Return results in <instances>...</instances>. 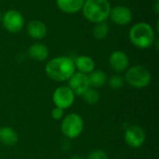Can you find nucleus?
<instances>
[{
    "mask_svg": "<svg viewBox=\"0 0 159 159\" xmlns=\"http://www.w3.org/2000/svg\"><path fill=\"white\" fill-rule=\"evenodd\" d=\"M47 75L57 82L67 81L75 74V66L74 60L67 56H59L51 59L46 64Z\"/></svg>",
    "mask_w": 159,
    "mask_h": 159,
    "instance_id": "obj_1",
    "label": "nucleus"
},
{
    "mask_svg": "<svg viewBox=\"0 0 159 159\" xmlns=\"http://www.w3.org/2000/svg\"><path fill=\"white\" fill-rule=\"evenodd\" d=\"M129 39L134 47L141 49H146L154 45L156 41V33L149 23L140 21L130 27Z\"/></svg>",
    "mask_w": 159,
    "mask_h": 159,
    "instance_id": "obj_2",
    "label": "nucleus"
},
{
    "mask_svg": "<svg viewBox=\"0 0 159 159\" xmlns=\"http://www.w3.org/2000/svg\"><path fill=\"white\" fill-rule=\"evenodd\" d=\"M111 7L108 0H85L81 11L88 21L95 24L109 19Z\"/></svg>",
    "mask_w": 159,
    "mask_h": 159,
    "instance_id": "obj_3",
    "label": "nucleus"
},
{
    "mask_svg": "<svg viewBox=\"0 0 159 159\" xmlns=\"http://www.w3.org/2000/svg\"><path fill=\"white\" fill-rule=\"evenodd\" d=\"M125 81L131 87L136 89H143L147 87L152 79L151 73L142 65H134L127 69Z\"/></svg>",
    "mask_w": 159,
    "mask_h": 159,
    "instance_id": "obj_4",
    "label": "nucleus"
},
{
    "mask_svg": "<svg viewBox=\"0 0 159 159\" xmlns=\"http://www.w3.org/2000/svg\"><path fill=\"white\" fill-rule=\"evenodd\" d=\"M84 122L82 117L77 114H70L66 116L61 122V132L69 139L77 138L83 131Z\"/></svg>",
    "mask_w": 159,
    "mask_h": 159,
    "instance_id": "obj_5",
    "label": "nucleus"
},
{
    "mask_svg": "<svg viewBox=\"0 0 159 159\" xmlns=\"http://www.w3.org/2000/svg\"><path fill=\"white\" fill-rule=\"evenodd\" d=\"M1 23L6 31L11 34L20 32L25 24L23 15L16 9H8L2 15Z\"/></svg>",
    "mask_w": 159,
    "mask_h": 159,
    "instance_id": "obj_6",
    "label": "nucleus"
},
{
    "mask_svg": "<svg viewBox=\"0 0 159 159\" xmlns=\"http://www.w3.org/2000/svg\"><path fill=\"white\" fill-rule=\"evenodd\" d=\"M52 100L56 107L64 110L69 108L74 103L75 94L69 87L61 86L59 87L57 89H55L52 96Z\"/></svg>",
    "mask_w": 159,
    "mask_h": 159,
    "instance_id": "obj_7",
    "label": "nucleus"
},
{
    "mask_svg": "<svg viewBox=\"0 0 159 159\" xmlns=\"http://www.w3.org/2000/svg\"><path fill=\"white\" fill-rule=\"evenodd\" d=\"M133 18L132 11L127 6H116L111 7L109 19L112 22L119 26H125L131 22Z\"/></svg>",
    "mask_w": 159,
    "mask_h": 159,
    "instance_id": "obj_8",
    "label": "nucleus"
},
{
    "mask_svg": "<svg viewBox=\"0 0 159 159\" xmlns=\"http://www.w3.org/2000/svg\"><path fill=\"white\" fill-rule=\"evenodd\" d=\"M68 85L74 94L78 96H82L90 88L88 75L79 72H75V74L69 78Z\"/></svg>",
    "mask_w": 159,
    "mask_h": 159,
    "instance_id": "obj_9",
    "label": "nucleus"
},
{
    "mask_svg": "<svg viewBox=\"0 0 159 159\" xmlns=\"http://www.w3.org/2000/svg\"><path fill=\"white\" fill-rule=\"evenodd\" d=\"M125 141L132 148L141 147L145 142V132L139 126H130L125 131Z\"/></svg>",
    "mask_w": 159,
    "mask_h": 159,
    "instance_id": "obj_10",
    "label": "nucleus"
},
{
    "mask_svg": "<svg viewBox=\"0 0 159 159\" xmlns=\"http://www.w3.org/2000/svg\"><path fill=\"white\" fill-rule=\"evenodd\" d=\"M109 65L116 73L125 72L129 65L128 55L122 50H116L112 52L109 57Z\"/></svg>",
    "mask_w": 159,
    "mask_h": 159,
    "instance_id": "obj_11",
    "label": "nucleus"
},
{
    "mask_svg": "<svg viewBox=\"0 0 159 159\" xmlns=\"http://www.w3.org/2000/svg\"><path fill=\"white\" fill-rule=\"evenodd\" d=\"M26 32L30 38L34 40H42L47 36L48 27L40 20H32L26 25Z\"/></svg>",
    "mask_w": 159,
    "mask_h": 159,
    "instance_id": "obj_12",
    "label": "nucleus"
},
{
    "mask_svg": "<svg viewBox=\"0 0 159 159\" xmlns=\"http://www.w3.org/2000/svg\"><path fill=\"white\" fill-rule=\"evenodd\" d=\"M49 54L48 48L40 42L31 45L28 48V55L31 59L37 61H44L48 59Z\"/></svg>",
    "mask_w": 159,
    "mask_h": 159,
    "instance_id": "obj_13",
    "label": "nucleus"
},
{
    "mask_svg": "<svg viewBox=\"0 0 159 159\" xmlns=\"http://www.w3.org/2000/svg\"><path fill=\"white\" fill-rule=\"evenodd\" d=\"M85 0H56L58 8L66 14H75L81 11Z\"/></svg>",
    "mask_w": 159,
    "mask_h": 159,
    "instance_id": "obj_14",
    "label": "nucleus"
},
{
    "mask_svg": "<svg viewBox=\"0 0 159 159\" xmlns=\"http://www.w3.org/2000/svg\"><path fill=\"white\" fill-rule=\"evenodd\" d=\"M75 69L78 70L79 73L89 75L95 69V61L93 59L87 55H81L75 58L74 61Z\"/></svg>",
    "mask_w": 159,
    "mask_h": 159,
    "instance_id": "obj_15",
    "label": "nucleus"
},
{
    "mask_svg": "<svg viewBox=\"0 0 159 159\" xmlns=\"http://www.w3.org/2000/svg\"><path fill=\"white\" fill-rule=\"evenodd\" d=\"M18 134L9 127L0 128V143L6 146H12L18 142Z\"/></svg>",
    "mask_w": 159,
    "mask_h": 159,
    "instance_id": "obj_16",
    "label": "nucleus"
},
{
    "mask_svg": "<svg viewBox=\"0 0 159 159\" xmlns=\"http://www.w3.org/2000/svg\"><path fill=\"white\" fill-rule=\"evenodd\" d=\"M89 86L93 89L102 88L107 82L106 74L102 70H94L90 74L88 75Z\"/></svg>",
    "mask_w": 159,
    "mask_h": 159,
    "instance_id": "obj_17",
    "label": "nucleus"
},
{
    "mask_svg": "<svg viewBox=\"0 0 159 159\" xmlns=\"http://www.w3.org/2000/svg\"><path fill=\"white\" fill-rule=\"evenodd\" d=\"M110 28L108 23L106 21H103L94 24V27L92 29V34L94 38H96L97 40H102L107 37Z\"/></svg>",
    "mask_w": 159,
    "mask_h": 159,
    "instance_id": "obj_18",
    "label": "nucleus"
},
{
    "mask_svg": "<svg viewBox=\"0 0 159 159\" xmlns=\"http://www.w3.org/2000/svg\"><path fill=\"white\" fill-rule=\"evenodd\" d=\"M82 96H83L84 101L87 103H89V104H95L100 100L99 92L95 89H93V88H89Z\"/></svg>",
    "mask_w": 159,
    "mask_h": 159,
    "instance_id": "obj_19",
    "label": "nucleus"
},
{
    "mask_svg": "<svg viewBox=\"0 0 159 159\" xmlns=\"http://www.w3.org/2000/svg\"><path fill=\"white\" fill-rule=\"evenodd\" d=\"M109 86L113 89H119L121 88L124 87L125 84V78L119 75H112L109 80H108Z\"/></svg>",
    "mask_w": 159,
    "mask_h": 159,
    "instance_id": "obj_20",
    "label": "nucleus"
},
{
    "mask_svg": "<svg viewBox=\"0 0 159 159\" xmlns=\"http://www.w3.org/2000/svg\"><path fill=\"white\" fill-rule=\"evenodd\" d=\"M87 159H108V156L103 150L98 149V150H94L90 152Z\"/></svg>",
    "mask_w": 159,
    "mask_h": 159,
    "instance_id": "obj_21",
    "label": "nucleus"
},
{
    "mask_svg": "<svg viewBox=\"0 0 159 159\" xmlns=\"http://www.w3.org/2000/svg\"><path fill=\"white\" fill-rule=\"evenodd\" d=\"M63 116H64L63 110L61 109V108H59V107H55V108L52 110V112H51V116H52V118L55 119V120H60V119H61V118L63 117Z\"/></svg>",
    "mask_w": 159,
    "mask_h": 159,
    "instance_id": "obj_22",
    "label": "nucleus"
},
{
    "mask_svg": "<svg viewBox=\"0 0 159 159\" xmlns=\"http://www.w3.org/2000/svg\"><path fill=\"white\" fill-rule=\"evenodd\" d=\"M154 8H155V12L157 14L159 12V3L157 0H156V3H155V7H154Z\"/></svg>",
    "mask_w": 159,
    "mask_h": 159,
    "instance_id": "obj_23",
    "label": "nucleus"
},
{
    "mask_svg": "<svg viewBox=\"0 0 159 159\" xmlns=\"http://www.w3.org/2000/svg\"><path fill=\"white\" fill-rule=\"evenodd\" d=\"M70 159H83L81 157H79V156H73Z\"/></svg>",
    "mask_w": 159,
    "mask_h": 159,
    "instance_id": "obj_24",
    "label": "nucleus"
},
{
    "mask_svg": "<svg viewBox=\"0 0 159 159\" xmlns=\"http://www.w3.org/2000/svg\"><path fill=\"white\" fill-rule=\"evenodd\" d=\"M1 20H2V13L0 12V23H1Z\"/></svg>",
    "mask_w": 159,
    "mask_h": 159,
    "instance_id": "obj_25",
    "label": "nucleus"
}]
</instances>
